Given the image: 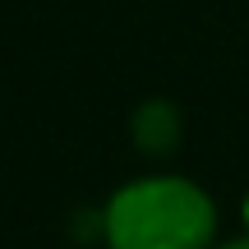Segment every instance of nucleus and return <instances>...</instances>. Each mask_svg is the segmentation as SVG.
I'll return each instance as SVG.
<instances>
[{
	"instance_id": "obj_4",
	"label": "nucleus",
	"mask_w": 249,
	"mask_h": 249,
	"mask_svg": "<svg viewBox=\"0 0 249 249\" xmlns=\"http://www.w3.org/2000/svg\"><path fill=\"white\" fill-rule=\"evenodd\" d=\"M240 217H245V231H249V194H245V203H240Z\"/></svg>"
},
{
	"instance_id": "obj_2",
	"label": "nucleus",
	"mask_w": 249,
	"mask_h": 249,
	"mask_svg": "<svg viewBox=\"0 0 249 249\" xmlns=\"http://www.w3.org/2000/svg\"><path fill=\"white\" fill-rule=\"evenodd\" d=\"M134 148L148 152V157H166L171 148L180 143V111L171 102H143L129 120Z\"/></svg>"
},
{
	"instance_id": "obj_3",
	"label": "nucleus",
	"mask_w": 249,
	"mask_h": 249,
	"mask_svg": "<svg viewBox=\"0 0 249 249\" xmlns=\"http://www.w3.org/2000/svg\"><path fill=\"white\" fill-rule=\"evenodd\" d=\"M213 249H249V231L245 235H231V240H217Z\"/></svg>"
},
{
	"instance_id": "obj_1",
	"label": "nucleus",
	"mask_w": 249,
	"mask_h": 249,
	"mask_svg": "<svg viewBox=\"0 0 249 249\" xmlns=\"http://www.w3.org/2000/svg\"><path fill=\"white\" fill-rule=\"evenodd\" d=\"M107 249H213L217 198L176 171H148L124 180L102 208Z\"/></svg>"
}]
</instances>
